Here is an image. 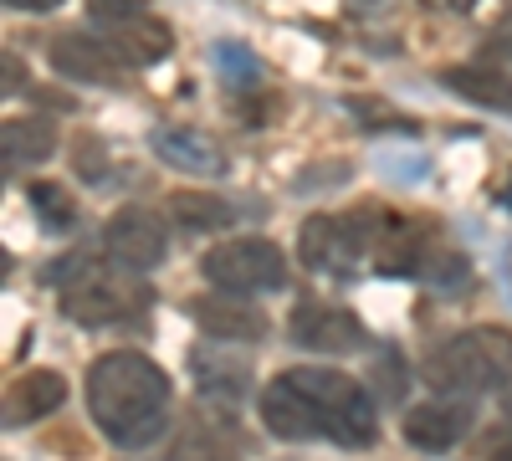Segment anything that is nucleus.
<instances>
[{
    "instance_id": "nucleus-22",
    "label": "nucleus",
    "mask_w": 512,
    "mask_h": 461,
    "mask_svg": "<svg viewBox=\"0 0 512 461\" xmlns=\"http://www.w3.org/2000/svg\"><path fill=\"white\" fill-rule=\"evenodd\" d=\"M88 16L103 21V26L113 31V26H123V21L144 16V0H88Z\"/></svg>"
},
{
    "instance_id": "nucleus-29",
    "label": "nucleus",
    "mask_w": 512,
    "mask_h": 461,
    "mask_svg": "<svg viewBox=\"0 0 512 461\" xmlns=\"http://www.w3.org/2000/svg\"><path fill=\"white\" fill-rule=\"evenodd\" d=\"M502 405H507V410H512V385H507V395H502Z\"/></svg>"
},
{
    "instance_id": "nucleus-6",
    "label": "nucleus",
    "mask_w": 512,
    "mask_h": 461,
    "mask_svg": "<svg viewBox=\"0 0 512 461\" xmlns=\"http://www.w3.org/2000/svg\"><path fill=\"white\" fill-rule=\"evenodd\" d=\"M364 246L374 251V231H364V216H308L297 226V257L323 277H349Z\"/></svg>"
},
{
    "instance_id": "nucleus-14",
    "label": "nucleus",
    "mask_w": 512,
    "mask_h": 461,
    "mask_svg": "<svg viewBox=\"0 0 512 461\" xmlns=\"http://www.w3.org/2000/svg\"><path fill=\"white\" fill-rule=\"evenodd\" d=\"M446 88L461 93V98H472L482 108H502L512 113V67L482 57V62H466V67H451L446 72Z\"/></svg>"
},
{
    "instance_id": "nucleus-15",
    "label": "nucleus",
    "mask_w": 512,
    "mask_h": 461,
    "mask_svg": "<svg viewBox=\"0 0 512 461\" xmlns=\"http://www.w3.org/2000/svg\"><path fill=\"white\" fill-rule=\"evenodd\" d=\"M154 149H159L164 164H175V170H185V175H221L226 170V154L200 129H159Z\"/></svg>"
},
{
    "instance_id": "nucleus-8",
    "label": "nucleus",
    "mask_w": 512,
    "mask_h": 461,
    "mask_svg": "<svg viewBox=\"0 0 512 461\" xmlns=\"http://www.w3.org/2000/svg\"><path fill=\"white\" fill-rule=\"evenodd\" d=\"M292 344H303L313 354H344L364 339V323L349 313V308H338V303H318V298H303L292 308Z\"/></svg>"
},
{
    "instance_id": "nucleus-4",
    "label": "nucleus",
    "mask_w": 512,
    "mask_h": 461,
    "mask_svg": "<svg viewBox=\"0 0 512 461\" xmlns=\"http://www.w3.org/2000/svg\"><path fill=\"white\" fill-rule=\"evenodd\" d=\"M507 374H512V333L507 328H466L425 359V380L441 395H461V400L507 385Z\"/></svg>"
},
{
    "instance_id": "nucleus-27",
    "label": "nucleus",
    "mask_w": 512,
    "mask_h": 461,
    "mask_svg": "<svg viewBox=\"0 0 512 461\" xmlns=\"http://www.w3.org/2000/svg\"><path fill=\"white\" fill-rule=\"evenodd\" d=\"M425 6H431V11H451V16H456V11H472L477 0H425Z\"/></svg>"
},
{
    "instance_id": "nucleus-18",
    "label": "nucleus",
    "mask_w": 512,
    "mask_h": 461,
    "mask_svg": "<svg viewBox=\"0 0 512 461\" xmlns=\"http://www.w3.org/2000/svg\"><path fill=\"white\" fill-rule=\"evenodd\" d=\"M57 154L52 118H11L6 123V159L11 164H47Z\"/></svg>"
},
{
    "instance_id": "nucleus-17",
    "label": "nucleus",
    "mask_w": 512,
    "mask_h": 461,
    "mask_svg": "<svg viewBox=\"0 0 512 461\" xmlns=\"http://www.w3.org/2000/svg\"><path fill=\"white\" fill-rule=\"evenodd\" d=\"M169 216H175V226L185 231H221L236 221V211L221 200V195H210V190H180V195H169Z\"/></svg>"
},
{
    "instance_id": "nucleus-5",
    "label": "nucleus",
    "mask_w": 512,
    "mask_h": 461,
    "mask_svg": "<svg viewBox=\"0 0 512 461\" xmlns=\"http://www.w3.org/2000/svg\"><path fill=\"white\" fill-rule=\"evenodd\" d=\"M200 272L210 277V287L251 298V292H277L287 282V257L282 246L267 236H231L221 246H210L200 257Z\"/></svg>"
},
{
    "instance_id": "nucleus-19",
    "label": "nucleus",
    "mask_w": 512,
    "mask_h": 461,
    "mask_svg": "<svg viewBox=\"0 0 512 461\" xmlns=\"http://www.w3.org/2000/svg\"><path fill=\"white\" fill-rule=\"evenodd\" d=\"M169 461H236V446L231 436L210 431V426H185L169 446Z\"/></svg>"
},
{
    "instance_id": "nucleus-13",
    "label": "nucleus",
    "mask_w": 512,
    "mask_h": 461,
    "mask_svg": "<svg viewBox=\"0 0 512 461\" xmlns=\"http://www.w3.org/2000/svg\"><path fill=\"white\" fill-rule=\"evenodd\" d=\"M62 400H67V380L57 369H26L21 380H11V390H6V426L11 431L31 426V421H41V415L62 410Z\"/></svg>"
},
{
    "instance_id": "nucleus-7",
    "label": "nucleus",
    "mask_w": 512,
    "mask_h": 461,
    "mask_svg": "<svg viewBox=\"0 0 512 461\" xmlns=\"http://www.w3.org/2000/svg\"><path fill=\"white\" fill-rule=\"evenodd\" d=\"M103 251H108V262H118L128 272H149V267L164 262L169 231L149 205H123V211H113L108 226H103Z\"/></svg>"
},
{
    "instance_id": "nucleus-20",
    "label": "nucleus",
    "mask_w": 512,
    "mask_h": 461,
    "mask_svg": "<svg viewBox=\"0 0 512 461\" xmlns=\"http://www.w3.org/2000/svg\"><path fill=\"white\" fill-rule=\"evenodd\" d=\"M195 380H200L205 395H216V400L231 405L236 395H246L251 369H246V364H231V374H226V369H216V354H210V349H195Z\"/></svg>"
},
{
    "instance_id": "nucleus-1",
    "label": "nucleus",
    "mask_w": 512,
    "mask_h": 461,
    "mask_svg": "<svg viewBox=\"0 0 512 461\" xmlns=\"http://www.w3.org/2000/svg\"><path fill=\"white\" fill-rule=\"evenodd\" d=\"M262 426L282 441L328 436L349 451H369L379 441V415L359 380L344 369H282L262 390Z\"/></svg>"
},
{
    "instance_id": "nucleus-28",
    "label": "nucleus",
    "mask_w": 512,
    "mask_h": 461,
    "mask_svg": "<svg viewBox=\"0 0 512 461\" xmlns=\"http://www.w3.org/2000/svg\"><path fill=\"white\" fill-rule=\"evenodd\" d=\"M487 461H512V436H507V441H502V446H497V451H492Z\"/></svg>"
},
{
    "instance_id": "nucleus-25",
    "label": "nucleus",
    "mask_w": 512,
    "mask_h": 461,
    "mask_svg": "<svg viewBox=\"0 0 512 461\" xmlns=\"http://www.w3.org/2000/svg\"><path fill=\"white\" fill-rule=\"evenodd\" d=\"M6 6H11V11H57L62 0H6Z\"/></svg>"
},
{
    "instance_id": "nucleus-21",
    "label": "nucleus",
    "mask_w": 512,
    "mask_h": 461,
    "mask_svg": "<svg viewBox=\"0 0 512 461\" xmlns=\"http://www.w3.org/2000/svg\"><path fill=\"white\" fill-rule=\"evenodd\" d=\"M31 211L41 216V226H47V231H62V226L77 221V200H72L62 185L41 180V185H31Z\"/></svg>"
},
{
    "instance_id": "nucleus-9",
    "label": "nucleus",
    "mask_w": 512,
    "mask_h": 461,
    "mask_svg": "<svg viewBox=\"0 0 512 461\" xmlns=\"http://www.w3.org/2000/svg\"><path fill=\"white\" fill-rule=\"evenodd\" d=\"M57 77H72V82H118L123 77V57L108 36H93V31H62L52 36V47H47Z\"/></svg>"
},
{
    "instance_id": "nucleus-10",
    "label": "nucleus",
    "mask_w": 512,
    "mask_h": 461,
    "mask_svg": "<svg viewBox=\"0 0 512 461\" xmlns=\"http://www.w3.org/2000/svg\"><path fill=\"white\" fill-rule=\"evenodd\" d=\"M472 421H477V410H472V400H461V395H451V400H425V405L405 410V441H410L415 451L441 456V451H451L466 431H472Z\"/></svg>"
},
{
    "instance_id": "nucleus-23",
    "label": "nucleus",
    "mask_w": 512,
    "mask_h": 461,
    "mask_svg": "<svg viewBox=\"0 0 512 461\" xmlns=\"http://www.w3.org/2000/svg\"><path fill=\"white\" fill-rule=\"evenodd\" d=\"M72 159H77V175H82V180H98V175H103V164H98V139H93V134L77 139V154H72Z\"/></svg>"
},
{
    "instance_id": "nucleus-3",
    "label": "nucleus",
    "mask_w": 512,
    "mask_h": 461,
    "mask_svg": "<svg viewBox=\"0 0 512 461\" xmlns=\"http://www.w3.org/2000/svg\"><path fill=\"white\" fill-rule=\"evenodd\" d=\"M62 282V313L82 328H103V323H123L149 308V287L139 272H128L118 262H93L88 251L72 262L52 267Z\"/></svg>"
},
{
    "instance_id": "nucleus-11",
    "label": "nucleus",
    "mask_w": 512,
    "mask_h": 461,
    "mask_svg": "<svg viewBox=\"0 0 512 461\" xmlns=\"http://www.w3.org/2000/svg\"><path fill=\"white\" fill-rule=\"evenodd\" d=\"M431 257V226L410 216H384L374 236V272L379 277H420Z\"/></svg>"
},
{
    "instance_id": "nucleus-16",
    "label": "nucleus",
    "mask_w": 512,
    "mask_h": 461,
    "mask_svg": "<svg viewBox=\"0 0 512 461\" xmlns=\"http://www.w3.org/2000/svg\"><path fill=\"white\" fill-rule=\"evenodd\" d=\"M108 41L118 47V57L128 67H149L159 57H169V47H175V36H169V26L159 16H134V21H123L108 31Z\"/></svg>"
},
{
    "instance_id": "nucleus-26",
    "label": "nucleus",
    "mask_w": 512,
    "mask_h": 461,
    "mask_svg": "<svg viewBox=\"0 0 512 461\" xmlns=\"http://www.w3.org/2000/svg\"><path fill=\"white\" fill-rule=\"evenodd\" d=\"M16 82H26V72H21L16 52H6V93H16Z\"/></svg>"
},
{
    "instance_id": "nucleus-24",
    "label": "nucleus",
    "mask_w": 512,
    "mask_h": 461,
    "mask_svg": "<svg viewBox=\"0 0 512 461\" xmlns=\"http://www.w3.org/2000/svg\"><path fill=\"white\" fill-rule=\"evenodd\" d=\"M487 57L502 62V67H512V21H502V31L487 41Z\"/></svg>"
},
{
    "instance_id": "nucleus-2",
    "label": "nucleus",
    "mask_w": 512,
    "mask_h": 461,
    "mask_svg": "<svg viewBox=\"0 0 512 461\" xmlns=\"http://www.w3.org/2000/svg\"><path fill=\"white\" fill-rule=\"evenodd\" d=\"M82 395H88L93 421L113 446H149L169 426V374L134 349L93 359Z\"/></svg>"
},
{
    "instance_id": "nucleus-12",
    "label": "nucleus",
    "mask_w": 512,
    "mask_h": 461,
    "mask_svg": "<svg viewBox=\"0 0 512 461\" xmlns=\"http://www.w3.org/2000/svg\"><path fill=\"white\" fill-rule=\"evenodd\" d=\"M190 318L200 323V333H210V339L221 344H251L267 333V318L256 313L246 298H236V292H200V298H190Z\"/></svg>"
}]
</instances>
